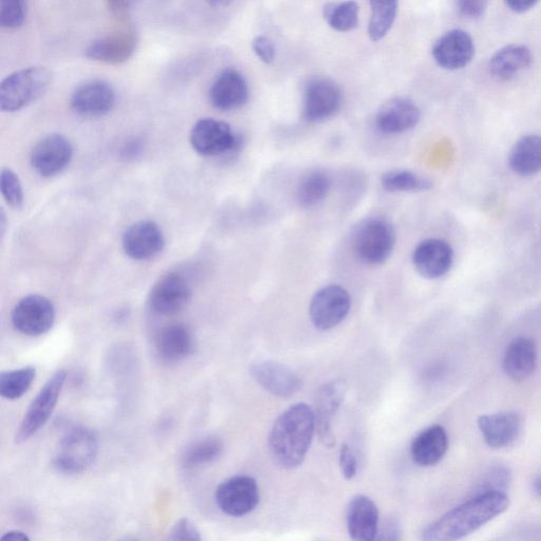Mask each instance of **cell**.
Returning a JSON list of instances; mask_svg holds the SVG:
<instances>
[{
    "label": "cell",
    "instance_id": "33",
    "mask_svg": "<svg viewBox=\"0 0 541 541\" xmlns=\"http://www.w3.org/2000/svg\"><path fill=\"white\" fill-rule=\"evenodd\" d=\"M371 16L368 25V34L373 42L384 39L387 33L393 28L399 4L397 2H371Z\"/></svg>",
    "mask_w": 541,
    "mask_h": 541
},
{
    "label": "cell",
    "instance_id": "6",
    "mask_svg": "<svg viewBox=\"0 0 541 541\" xmlns=\"http://www.w3.org/2000/svg\"><path fill=\"white\" fill-rule=\"evenodd\" d=\"M66 379L67 373L62 369L55 372L46 382L29 406L20 427L17 429L16 443L21 444L28 441L48 423L55 407H57Z\"/></svg>",
    "mask_w": 541,
    "mask_h": 541
},
{
    "label": "cell",
    "instance_id": "37",
    "mask_svg": "<svg viewBox=\"0 0 541 541\" xmlns=\"http://www.w3.org/2000/svg\"><path fill=\"white\" fill-rule=\"evenodd\" d=\"M2 194L14 210H20L24 205V191L20 178L10 169L2 171Z\"/></svg>",
    "mask_w": 541,
    "mask_h": 541
},
{
    "label": "cell",
    "instance_id": "28",
    "mask_svg": "<svg viewBox=\"0 0 541 541\" xmlns=\"http://www.w3.org/2000/svg\"><path fill=\"white\" fill-rule=\"evenodd\" d=\"M532 62L531 51L520 45H512L498 51L490 62V72L498 81H509Z\"/></svg>",
    "mask_w": 541,
    "mask_h": 541
},
{
    "label": "cell",
    "instance_id": "47",
    "mask_svg": "<svg viewBox=\"0 0 541 541\" xmlns=\"http://www.w3.org/2000/svg\"><path fill=\"white\" fill-rule=\"evenodd\" d=\"M109 10L116 15L122 16L129 11V3H108Z\"/></svg>",
    "mask_w": 541,
    "mask_h": 541
},
{
    "label": "cell",
    "instance_id": "49",
    "mask_svg": "<svg viewBox=\"0 0 541 541\" xmlns=\"http://www.w3.org/2000/svg\"><path fill=\"white\" fill-rule=\"evenodd\" d=\"M6 223H7L6 214L4 210H2V213H0V231H2V236H4L6 232V226H7Z\"/></svg>",
    "mask_w": 541,
    "mask_h": 541
},
{
    "label": "cell",
    "instance_id": "42",
    "mask_svg": "<svg viewBox=\"0 0 541 541\" xmlns=\"http://www.w3.org/2000/svg\"><path fill=\"white\" fill-rule=\"evenodd\" d=\"M373 541H402L400 522L395 517L388 518Z\"/></svg>",
    "mask_w": 541,
    "mask_h": 541
},
{
    "label": "cell",
    "instance_id": "8",
    "mask_svg": "<svg viewBox=\"0 0 541 541\" xmlns=\"http://www.w3.org/2000/svg\"><path fill=\"white\" fill-rule=\"evenodd\" d=\"M190 142L194 151L204 157L232 153L240 146L231 126L215 119L199 120L192 128Z\"/></svg>",
    "mask_w": 541,
    "mask_h": 541
},
{
    "label": "cell",
    "instance_id": "2",
    "mask_svg": "<svg viewBox=\"0 0 541 541\" xmlns=\"http://www.w3.org/2000/svg\"><path fill=\"white\" fill-rule=\"evenodd\" d=\"M315 433L314 412L307 404H296L279 416L269 436V450L277 466L294 470L302 465Z\"/></svg>",
    "mask_w": 541,
    "mask_h": 541
},
{
    "label": "cell",
    "instance_id": "4",
    "mask_svg": "<svg viewBox=\"0 0 541 541\" xmlns=\"http://www.w3.org/2000/svg\"><path fill=\"white\" fill-rule=\"evenodd\" d=\"M99 454V439L84 426L73 427L61 439L53 457L54 469L66 475L86 472Z\"/></svg>",
    "mask_w": 541,
    "mask_h": 541
},
{
    "label": "cell",
    "instance_id": "14",
    "mask_svg": "<svg viewBox=\"0 0 541 541\" xmlns=\"http://www.w3.org/2000/svg\"><path fill=\"white\" fill-rule=\"evenodd\" d=\"M347 387L344 379L333 380L325 384L316 396L313 410L316 433L320 441L328 449H332L335 445V437L332 433V420L345 399Z\"/></svg>",
    "mask_w": 541,
    "mask_h": 541
},
{
    "label": "cell",
    "instance_id": "38",
    "mask_svg": "<svg viewBox=\"0 0 541 541\" xmlns=\"http://www.w3.org/2000/svg\"><path fill=\"white\" fill-rule=\"evenodd\" d=\"M27 16V4L22 0H5L0 10V26L3 29L14 30L20 28Z\"/></svg>",
    "mask_w": 541,
    "mask_h": 541
},
{
    "label": "cell",
    "instance_id": "11",
    "mask_svg": "<svg viewBox=\"0 0 541 541\" xmlns=\"http://www.w3.org/2000/svg\"><path fill=\"white\" fill-rule=\"evenodd\" d=\"M351 308V298L346 289L331 285L316 292L310 304L313 325L320 330H329L340 325Z\"/></svg>",
    "mask_w": 541,
    "mask_h": 541
},
{
    "label": "cell",
    "instance_id": "9",
    "mask_svg": "<svg viewBox=\"0 0 541 541\" xmlns=\"http://www.w3.org/2000/svg\"><path fill=\"white\" fill-rule=\"evenodd\" d=\"M193 289L189 279L177 272L162 276L149 294V306L158 315L173 316L189 306Z\"/></svg>",
    "mask_w": 541,
    "mask_h": 541
},
{
    "label": "cell",
    "instance_id": "19",
    "mask_svg": "<svg viewBox=\"0 0 541 541\" xmlns=\"http://www.w3.org/2000/svg\"><path fill=\"white\" fill-rule=\"evenodd\" d=\"M475 53V46L469 33L452 30L440 37L433 48L438 65L447 70H457L468 65Z\"/></svg>",
    "mask_w": 541,
    "mask_h": 541
},
{
    "label": "cell",
    "instance_id": "48",
    "mask_svg": "<svg viewBox=\"0 0 541 541\" xmlns=\"http://www.w3.org/2000/svg\"><path fill=\"white\" fill-rule=\"evenodd\" d=\"M533 491L539 498H541V475L537 476L533 480Z\"/></svg>",
    "mask_w": 541,
    "mask_h": 541
},
{
    "label": "cell",
    "instance_id": "41",
    "mask_svg": "<svg viewBox=\"0 0 541 541\" xmlns=\"http://www.w3.org/2000/svg\"><path fill=\"white\" fill-rule=\"evenodd\" d=\"M252 49L257 58L265 64H271L276 57V50L273 42L267 36H257L252 42Z\"/></svg>",
    "mask_w": 541,
    "mask_h": 541
},
{
    "label": "cell",
    "instance_id": "45",
    "mask_svg": "<svg viewBox=\"0 0 541 541\" xmlns=\"http://www.w3.org/2000/svg\"><path fill=\"white\" fill-rule=\"evenodd\" d=\"M0 541H31L29 536L18 530L9 531L2 536Z\"/></svg>",
    "mask_w": 541,
    "mask_h": 541
},
{
    "label": "cell",
    "instance_id": "43",
    "mask_svg": "<svg viewBox=\"0 0 541 541\" xmlns=\"http://www.w3.org/2000/svg\"><path fill=\"white\" fill-rule=\"evenodd\" d=\"M144 142L137 138L128 141L121 149V156L124 160L137 159L143 152Z\"/></svg>",
    "mask_w": 541,
    "mask_h": 541
},
{
    "label": "cell",
    "instance_id": "26",
    "mask_svg": "<svg viewBox=\"0 0 541 541\" xmlns=\"http://www.w3.org/2000/svg\"><path fill=\"white\" fill-rule=\"evenodd\" d=\"M449 450V436L441 425L424 429L413 441L410 455L414 462L428 468L438 464Z\"/></svg>",
    "mask_w": 541,
    "mask_h": 541
},
{
    "label": "cell",
    "instance_id": "7",
    "mask_svg": "<svg viewBox=\"0 0 541 541\" xmlns=\"http://www.w3.org/2000/svg\"><path fill=\"white\" fill-rule=\"evenodd\" d=\"M217 507L231 517H244L252 513L260 501L257 481L250 476L239 475L222 481L216 490Z\"/></svg>",
    "mask_w": 541,
    "mask_h": 541
},
{
    "label": "cell",
    "instance_id": "16",
    "mask_svg": "<svg viewBox=\"0 0 541 541\" xmlns=\"http://www.w3.org/2000/svg\"><path fill=\"white\" fill-rule=\"evenodd\" d=\"M122 246L129 258L144 261L157 257L163 251L165 238L156 222L141 220L126 230Z\"/></svg>",
    "mask_w": 541,
    "mask_h": 541
},
{
    "label": "cell",
    "instance_id": "15",
    "mask_svg": "<svg viewBox=\"0 0 541 541\" xmlns=\"http://www.w3.org/2000/svg\"><path fill=\"white\" fill-rule=\"evenodd\" d=\"M343 103L342 91L330 80L315 79L305 90L304 117L309 122H322L338 113Z\"/></svg>",
    "mask_w": 541,
    "mask_h": 541
},
{
    "label": "cell",
    "instance_id": "34",
    "mask_svg": "<svg viewBox=\"0 0 541 541\" xmlns=\"http://www.w3.org/2000/svg\"><path fill=\"white\" fill-rule=\"evenodd\" d=\"M381 183L389 193L422 192L432 188L427 179L407 170L389 171L382 176Z\"/></svg>",
    "mask_w": 541,
    "mask_h": 541
},
{
    "label": "cell",
    "instance_id": "18",
    "mask_svg": "<svg viewBox=\"0 0 541 541\" xmlns=\"http://www.w3.org/2000/svg\"><path fill=\"white\" fill-rule=\"evenodd\" d=\"M413 263L421 276L437 279L451 270L454 263V251L444 240L427 239L416 248Z\"/></svg>",
    "mask_w": 541,
    "mask_h": 541
},
{
    "label": "cell",
    "instance_id": "27",
    "mask_svg": "<svg viewBox=\"0 0 541 541\" xmlns=\"http://www.w3.org/2000/svg\"><path fill=\"white\" fill-rule=\"evenodd\" d=\"M537 366V347L529 338L515 339L507 348L503 358V368L514 381L530 378Z\"/></svg>",
    "mask_w": 541,
    "mask_h": 541
},
{
    "label": "cell",
    "instance_id": "29",
    "mask_svg": "<svg viewBox=\"0 0 541 541\" xmlns=\"http://www.w3.org/2000/svg\"><path fill=\"white\" fill-rule=\"evenodd\" d=\"M511 169L520 176H531L541 170V137L528 136L519 140L509 158Z\"/></svg>",
    "mask_w": 541,
    "mask_h": 541
},
{
    "label": "cell",
    "instance_id": "25",
    "mask_svg": "<svg viewBox=\"0 0 541 541\" xmlns=\"http://www.w3.org/2000/svg\"><path fill=\"white\" fill-rule=\"evenodd\" d=\"M156 352L165 363H178L188 359L194 351L191 330L182 324L164 327L156 338Z\"/></svg>",
    "mask_w": 541,
    "mask_h": 541
},
{
    "label": "cell",
    "instance_id": "30",
    "mask_svg": "<svg viewBox=\"0 0 541 541\" xmlns=\"http://www.w3.org/2000/svg\"><path fill=\"white\" fill-rule=\"evenodd\" d=\"M225 451L221 439L215 436L200 439L186 449L181 456V465L184 470L193 471L201 469L217 461Z\"/></svg>",
    "mask_w": 541,
    "mask_h": 541
},
{
    "label": "cell",
    "instance_id": "40",
    "mask_svg": "<svg viewBox=\"0 0 541 541\" xmlns=\"http://www.w3.org/2000/svg\"><path fill=\"white\" fill-rule=\"evenodd\" d=\"M341 473L346 480H352L358 475L359 463L356 455L350 449L348 444L342 446L340 452Z\"/></svg>",
    "mask_w": 541,
    "mask_h": 541
},
{
    "label": "cell",
    "instance_id": "12",
    "mask_svg": "<svg viewBox=\"0 0 541 541\" xmlns=\"http://www.w3.org/2000/svg\"><path fill=\"white\" fill-rule=\"evenodd\" d=\"M72 157L71 142L61 134H52L34 146L30 161L37 174L44 178H52L66 169Z\"/></svg>",
    "mask_w": 541,
    "mask_h": 541
},
{
    "label": "cell",
    "instance_id": "44",
    "mask_svg": "<svg viewBox=\"0 0 541 541\" xmlns=\"http://www.w3.org/2000/svg\"><path fill=\"white\" fill-rule=\"evenodd\" d=\"M487 4L482 2H461L458 4V10L464 16L479 17L483 14Z\"/></svg>",
    "mask_w": 541,
    "mask_h": 541
},
{
    "label": "cell",
    "instance_id": "36",
    "mask_svg": "<svg viewBox=\"0 0 541 541\" xmlns=\"http://www.w3.org/2000/svg\"><path fill=\"white\" fill-rule=\"evenodd\" d=\"M512 482V472L505 465H495L484 474L476 495L489 493L506 494Z\"/></svg>",
    "mask_w": 541,
    "mask_h": 541
},
{
    "label": "cell",
    "instance_id": "35",
    "mask_svg": "<svg viewBox=\"0 0 541 541\" xmlns=\"http://www.w3.org/2000/svg\"><path fill=\"white\" fill-rule=\"evenodd\" d=\"M359 6L354 2L329 3L324 7L327 24L339 32H348L359 24Z\"/></svg>",
    "mask_w": 541,
    "mask_h": 541
},
{
    "label": "cell",
    "instance_id": "31",
    "mask_svg": "<svg viewBox=\"0 0 541 541\" xmlns=\"http://www.w3.org/2000/svg\"><path fill=\"white\" fill-rule=\"evenodd\" d=\"M331 189L330 177L322 171H314L303 178L297 189V201L310 208L323 202Z\"/></svg>",
    "mask_w": 541,
    "mask_h": 541
},
{
    "label": "cell",
    "instance_id": "46",
    "mask_svg": "<svg viewBox=\"0 0 541 541\" xmlns=\"http://www.w3.org/2000/svg\"><path fill=\"white\" fill-rule=\"evenodd\" d=\"M507 6L511 8V10L515 12H526L530 10L532 7L535 6V3L533 2H508Z\"/></svg>",
    "mask_w": 541,
    "mask_h": 541
},
{
    "label": "cell",
    "instance_id": "3",
    "mask_svg": "<svg viewBox=\"0 0 541 541\" xmlns=\"http://www.w3.org/2000/svg\"><path fill=\"white\" fill-rule=\"evenodd\" d=\"M52 83V72L46 67H29L8 76L0 85V109L16 113L39 100Z\"/></svg>",
    "mask_w": 541,
    "mask_h": 541
},
{
    "label": "cell",
    "instance_id": "13",
    "mask_svg": "<svg viewBox=\"0 0 541 541\" xmlns=\"http://www.w3.org/2000/svg\"><path fill=\"white\" fill-rule=\"evenodd\" d=\"M116 91L105 81L92 80L73 91L70 105L74 113L86 118L108 115L116 105Z\"/></svg>",
    "mask_w": 541,
    "mask_h": 541
},
{
    "label": "cell",
    "instance_id": "1",
    "mask_svg": "<svg viewBox=\"0 0 541 541\" xmlns=\"http://www.w3.org/2000/svg\"><path fill=\"white\" fill-rule=\"evenodd\" d=\"M510 507L507 494L476 495L447 512L422 533V541H459L475 533Z\"/></svg>",
    "mask_w": 541,
    "mask_h": 541
},
{
    "label": "cell",
    "instance_id": "21",
    "mask_svg": "<svg viewBox=\"0 0 541 541\" xmlns=\"http://www.w3.org/2000/svg\"><path fill=\"white\" fill-rule=\"evenodd\" d=\"M379 509L365 495L354 496L347 508V528L352 541H373L379 532Z\"/></svg>",
    "mask_w": 541,
    "mask_h": 541
},
{
    "label": "cell",
    "instance_id": "39",
    "mask_svg": "<svg viewBox=\"0 0 541 541\" xmlns=\"http://www.w3.org/2000/svg\"><path fill=\"white\" fill-rule=\"evenodd\" d=\"M164 541H202L201 534L192 520L181 518L173 526Z\"/></svg>",
    "mask_w": 541,
    "mask_h": 541
},
{
    "label": "cell",
    "instance_id": "5",
    "mask_svg": "<svg viewBox=\"0 0 541 541\" xmlns=\"http://www.w3.org/2000/svg\"><path fill=\"white\" fill-rule=\"evenodd\" d=\"M396 231L383 218H370L361 223L353 235V252L361 263L378 266L385 263L394 252Z\"/></svg>",
    "mask_w": 541,
    "mask_h": 541
},
{
    "label": "cell",
    "instance_id": "32",
    "mask_svg": "<svg viewBox=\"0 0 541 541\" xmlns=\"http://www.w3.org/2000/svg\"><path fill=\"white\" fill-rule=\"evenodd\" d=\"M36 378V369L26 366L2 373L0 376V395L7 400L22 398L31 388Z\"/></svg>",
    "mask_w": 541,
    "mask_h": 541
},
{
    "label": "cell",
    "instance_id": "24",
    "mask_svg": "<svg viewBox=\"0 0 541 541\" xmlns=\"http://www.w3.org/2000/svg\"><path fill=\"white\" fill-rule=\"evenodd\" d=\"M481 435L492 449H505L513 444L521 431V419L515 413H499L479 418Z\"/></svg>",
    "mask_w": 541,
    "mask_h": 541
},
{
    "label": "cell",
    "instance_id": "20",
    "mask_svg": "<svg viewBox=\"0 0 541 541\" xmlns=\"http://www.w3.org/2000/svg\"><path fill=\"white\" fill-rule=\"evenodd\" d=\"M255 381L270 394L289 398L302 386V381L288 366L273 361H263L251 367Z\"/></svg>",
    "mask_w": 541,
    "mask_h": 541
},
{
    "label": "cell",
    "instance_id": "17",
    "mask_svg": "<svg viewBox=\"0 0 541 541\" xmlns=\"http://www.w3.org/2000/svg\"><path fill=\"white\" fill-rule=\"evenodd\" d=\"M137 44V35L134 31L121 30L92 42L85 50V55L92 61L118 65L132 58Z\"/></svg>",
    "mask_w": 541,
    "mask_h": 541
},
{
    "label": "cell",
    "instance_id": "23",
    "mask_svg": "<svg viewBox=\"0 0 541 541\" xmlns=\"http://www.w3.org/2000/svg\"><path fill=\"white\" fill-rule=\"evenodd\" d=\"M420 119V109L413 101L396 98L379 109L376 125L383 134L398 135L415 128Z\"/></svg>",
    "mask_w": 541,
    "mask_h": 541
},
{
    "label": "cell",
    "instance_id": "10",
    "mask_svg": "<svg viewBox=\"0 0 541 541\" xmlns=\"http://www.w3.org/2000/svg\"><path fill=\"white\" fill-rule=\"evenodd\" d=\"M55 307L49 298L28 295L18 302L12 311V324L17 331L29 337L47 333L54 325Z\"/></svg>",
    "mask_w": 541,
    "mask_h": 541
},
{
    "label": "cell",
    "instance_id": "22",
    "mask_svg": "<svg viewBox=\"0 0 541 541\" xmlns=\"http://www.w3.org/2000/svg\"><path fill=\"white\" fill-rule=\"evenodd\" d=\"M249 95V86L245 77L235 69L221 72L209 93L211 104L222 111L244 106L249 100Z\"/></svg>",
    "mask_w": 541,
    "mask_h": 541
}]
</instances>
